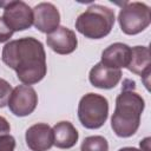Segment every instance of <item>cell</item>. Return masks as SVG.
I'll use <instances>...</instances> for the list:
<instances>
[{
  "label": "cell",
  "mask_w": 151,
  "mask_h": 151,
  "mask_svg": "<svg viewBox=\"0 0 151 151\" xmlns=\"http://www.w3.org/2000/svg\"><path fill=\"white\" fill-rule=\"evenodd\" d=\"M1 59L15 71L18 79L24 85L41 81L47 72L44 45L33 37L8 41L2 48Z\"/></svg>",
  "instance_id": "obj_1"
},
{
  "label": "cell",
  "mask_w": 151,
  "mask_h": 151,
  "mask_svg": "<svg viewBox=\"0 0 151 151\" xmlns=\"http://www.w3.org/2000/svg\"><path fill=\"white\" fill-rule=\"evenodd\" d=\"M136 83L126 79L122 92L116 99V109L111 117V127L113 132L122 138L133 136L139 125L140 116L145 109L143 97L134 91Z\"/></svg>",
  "instance_id": "obj_2"
},
{
  "label": "cell",
  "mask_w": 151,
  "mask_h": 151,
  "mask_svg": "<svg viewBox=\"0 0 151 151\" xmlns=\"http://www.w3.org/2000/svg\"><path fill=\"white\" fill-rule=\"evenodd\" d=\"M114 11L98 4L86 8L76 20V29L88 39H101L110 34L114 25Z\"/></svg>",
  "instance_id": "obj_3"
},
{
  "label": "cell",
  "mask_w": 151,
  "mask_h": 151,
  "mask_svg": "<svg viewBox=\"0 0 151 151\" xmlns=\"http://www.w3.org/2000/svg\"><path fill=\"white\" fill-rule=\"evenodd\" d=\"M109 117V101L98 93L90 92L81 97L78 105L80 124L90 130L101 127Z\"/></svg>",
  "instance_id": "obj_4"
},
{
  "label": "cell",
  "mask_w": 151,
  "mask_h": 151,
  "mask_svg": "<svg viewBox=\"0 0 151 151\" xmlns=\"http://www.w3.org/2000/svg\"><path fill=\"white\" fill-rule=\"evenodd\" d=\"M118 22L125 34H138L146 29L151 22L150 7L144 2H125L119 11Z\"/></svg>",
  "instance_id": "obj_5"
},
{
  "label": "cell",
  "mask_w": 151,
  "mask_h": 151,
  "mask_svg": "<svg viewBox=\"0 0 151 151\" xmlns=\"http://www.w3.org/2000/svg\"><path fill=\"white\" fill-rule=\"evenodd\" d=\"M4 8L2 19L6 25L13 31H25L33 25V9L24 1L12 0L0 2Z\"/></svg>",
  "instance_id": "obj_6"
},
{
  "label": "cell",
  "mask_w": 151,
  "mask_h": 151,
  "mask_svg": "<svg viewBox=\"0 0 151 151\" xmlns=\"http://www.w3.org/2000/svg\"><path fill=\"white\" fill-rule=\"evenodd\" d=\"M38 105V94L29 85H18L13 88L7 106L17 117H26L31 114Z\"/></svg>",
  "instance_id": "obj_7"
},
{
  "label": "cell",
  "mask_w": 151,
  "mask_h": 151,
  "mask_svg": "<svg viewBox=\"0 0 151 151\" xmlns=\"http://www.w3.org/2000/svg\"><path fill=\"white\" fill-rule=\"evenodd\" d=\"M33 9L34 27L46 34L54 32L60 24V13L51 2H40Z\"/></svg>",
  "instance_id": "obj_8"
},
{
  "label": "cell",
  "mask_w": 151,
  "mask_h": 151,
  "mask_svg": "<svg viewBox=\"0 0 151 151\" xmlns=\"http://www.w3.org/2000/svg\"><path fill=\"white\" fill-rule=\"evenodd\" d=\"M25 140L32 151H47L53 146L52 127L46 123H37L26 130Z\"/></svg>",
  "instance_id": "obj_9"
},
{
  "label": "cell",
  "mask_w": 151,
  "mask_h": 151,
  "mask_svg": "<svg viewBox=\"0 0 151 151\" xmlns=\"http://www.w3.org/2000/svg\"><path fill=\"white\" fill-rule=\"evenodd\" d=\"M46 42L47 46L58 54H70L74 52L78 46L76 33L65 26H59L54 32L47 34Z\"/></svg>",
  "instance_id": "obj_10"
},
{
  "label": "cell",
  "mask_w": 151,
  "mask_h": 151,
  "mask_svg": "<svg viewBox=\"0 0 151 151\" xmlns=\"http://www.w3.org/2000/svg\"><path fill=\"white\" fill-rule=\"evenodd\" d=\"M122 79V71L117 68H111L101 64L97 63L91 70L88 74L90 83L98 88L110 90L118 85Z\"/></svg>",
  "instance_id": "obj_11"
},
{
  "label": "cell",
  "mask_w": 151,
  "mask_h": 151,
  "mask_svg": "<svg viewBox=\"0 0 151 151\" xmlns=\"http://www.w3.org/2000/svg\"><path fill=\"white\" fill-rule=\"evenodd\" d=\"M130 58L131 47L123 42H114L101 52L100 63L107 67L120 70L122 67H127Z\"/></svg>",
  "instance_id": "obj_12"
},
{
  "label": "cell",
  "mask_w": 151,
  "mask_h": 151,
  "mask_svg": "<svg viewBox=\"0 0 151 151\" xmlns=\"http://www.w3.org/2000/svg\"><path fill=\"white\" fill-rule=\"evenodd\" d=\"M150 61L151 60H150L149 47L134 46L131 48V58L126 67L132 73L142 77L147 90H149V77H150Z\"/></svg>",
  "instance_id": "obj_13"
},
{
  "label": "cell",
  "mask_w": 151,
  "mask_h": 151,
  "mask_svg": "<svg viewBox=\"0 0 151 151\" xmlns=\"http://www.w3.org/2000/svg\"><path fill=\"white\" fill-rule=\"evenodd\" d=\"M53 132V145L58 149H71L73 147L79 138L77 129L70 122H59L52 127Z\"/></svg>",
  "instance_id": "obj_14"
},
{
  "label": "cell",
  "mask_w": 151,
  "mask_h": 151,
  "mask_svg": "<svg viewBox=\"0 0 151 151\" xmlns=\"http://www.w3.org/2000/svg\"><path fill=\"white\" fill-rule=\"evenodd\" d=\"M80 151H109V143L103 136H90L83 140Z\"/></svg>",
  "instance_id": "obj_15"
},
{
  "label": "cell",
  "mask_w": 151,
  "mask_h": 151,
  "mask_svg": "<svg viewBox=\"0 0 151 151\" xmlns=\"http://www.w3.org/2000/svg\"><path fill=\"white\" fill-rule=\"evenodd\" d=\"M12 91L13 88L11 84L7 80L0 78V107H5L7 105Z\"/></svg>",
  "instance_id": "obj_16"
},
{
  "label": "cell",
  "mask_w": 151,
  "mask_h": 151,
  "mask_svg": "<svg viewBox=\"0 0 151 151\" xmlns=\"http://www.w3.org/2000/svg\"><path fill=\"white\" fill-rule=\"evenodd\" d=\"M15 139L9 133L0 136V151H14Z\"/></svg>",
  "instance_id": "obj_17"
},
{
  "label": "cell",
  "mask_w": 151,
  "mask_h": 151,
  "mask_svg": "<svg viewBox=\"0 0 151 151\" xmlns=\"http://www.w3.org/2000/svg\"><path fill=\"white\" fill-rule=\"evenodd\" d=\"M13 31L6 25V22L4 21L2 17H0V42H6L8 41L12 35H13Z\"/></svg>",
  "instance_id": "obj_18"
},
{
  "label": "cell",
  "mask_w": 151,
  "mask_h": 151,
  "mask_svg": "<svg viewBox=\"0 0 151 151\" xmlns=\"http://www.w3.org/2000/svg\"><path fill=\"white\" fill-rule=\"evenodd\" d=\"M9 131H11V125H9V123L7 122L6 118H4V117L0 116V136L7 134V133H9Z\"/></svg>",
  "instance_id": "obj_19"
},
{
  "label": "cell",
  "mask_w": 151,
  "mask_h": 151,
  "mask_svg": "<svg viewBox=\"0 0 151 151\" xmlns=\"http://www.w3.org/2000/svg\"><path fill=\"white\" fill-rule=\"evenodd\" d=\"M150 137H146L143 140H140V151H150Z\"/></svg>",
  "instance_id": "obj_20"
},
{
  "label": "cell",
  "mask_w": 151,
  "mask_h": 151,
  "mask_svg": "<svg viewBox=\"0 0 151 151\" xmlns=\"http://www.w3.org/2000/svg\"><path fill=\"white\" fill-rule=\"evenodd\" d=\"M118 151H140V150L137 149V147H132V146H125V147L119 149Z\"/></svg>",
  "instance_id": "obj_21"
}]
</instances>
